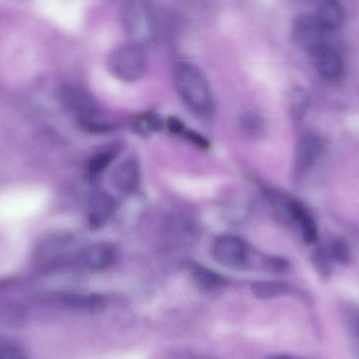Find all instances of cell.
Here are the masks:
<instances>
[{
    "label": "cell",
    "instance_id": "cell-8",
    "mask_svg": "<svg viewBox=\"0 0 359 359\" xmlns=\"http://www.w3.org/2000/svg\"><path fill=\"white\" fill-rule=\"evenodd\" d=\"M116 259V251L110 245L96 243L85 248L79 255L78 261L90 271H101L111 266Z\"/></svg>",
    "mask_w": 359,
    "mask_h": 359
},
{
    "label": "cell",
    "instance_id": "cell-11",
    "mask_svg": "<svg viewBox=\"0 0 359 359\" xmlns=\"http://www.w3.org/2000/svg\"><path fill=\"white\" fill-rule=\"evenodd\" d=\"M140 180V172L138 163L131 158L118 164L111 175L113 186L123 193L134 191L138 187Z\"/></svg>",
    "mask_w": 359,
    "mask_h": 359
},
{
    "label": "cell",
    "instance_id": "cell-24",
    "mask_svg": "<svg viewBox=\"0 0 359 359\" xmlns=\"http://www.w3.org/2000/svg\"><path fill=\"white\" fill-rule=\"evenodd\" d=\"M330 253L331 257L341 264H346L349 261V248L344 238H337L333 241Z\"/></svg>",
    "mask_w": 359,
    "mask_h": 359
},
{
    "label": "cell",
    "instance_id": "cell-5",
    "mask_svg": "<svg viewBox=\"0 0 359 359\" xmlns=\"http://www.w3.org/2000/svg\"><path fill=\"white\" fill-rule=\"evenodd\" d=\"M323 32L315 16L301 14L292 25V34L296 43L302 49L316 53L323 47Z\"/></svg>",
    "mask_w": 359,
    "mask_h": 359
},
{
    "label": "cell",
    "instance_id": "cell-29",
    "mask_svg": "<svg viewBox=\"0 0 359 359\" xmlns=\"http://www.w3.org/2000/svg\"><path fill=\"white\" fill-rule=\"evenodd\" d=\"M266 359H303L299 357H297L292 355L288 354H278V355H271Z\"/></svg>",
    "mask_w": 359,
    "mask_h": 359
},
{
    "label": "cell",
    "instance_id": "cell-28",
    "mask_svg": "<svg viewBox=\"0 0 359 359\" xmlns=\"http://www.w3.org/2000/svg\"><path fill=\"white\" fill-rule=\"evenodd\" d=\"M165 126L168 131L173 134H182L186 128L180 119L173 116L167 119Z\"/></svg>",
    "mask_w": 359,
    "mask_h": 359
},
{
    "label": "cell",
    "instance_id": "cell-10",
    "mask_svg": "<svg viewBox=\"0 0 359 359\" xmlns=\"http://www.w3.org/2000/svg\"><path fill=\"white\" fill-rule=\"evenodd\" d=\"M114 198L107 193L97 192L88 201L86 215L88 224L94 228L102 226L115 210Z\"/></svg>",
    "mask_w": 359,
    "mask_h": 359
},
{
    "label": "cell",
    "instance_id": "cell-3",
    "mask_svg": "<svg viewBox=\"0 0 359 359\" xmlns=\"http://www.w3.org/2000/svg\"><path fill=\"white\" fill-rule=\"evenodd\" d=\"M144 46L133 41L116 47L109 55L107 68L114 78L125 82L140 79L147 68Z\"/></svg>",
    "mask_w": 359,
    "mask_h": 359
},
{
    "label": "cell",
    "instance_id": "cell-14",
    "mask_svg": "<svg viewBox=\"0 0 359 359\" xmlns=\"http://www.w3.org/2000/svg\"><path fill=\"white\" fill-rule=\"evenodd\" d=\"M70 238L67 235H56L46 239L36 250L37 261L49 263L57 259L70 243Z\"/></svg>",
    "mask_w": 359,
    "mask_h": 359
},
{
    "label": "cell",
    "instance_id": "cell-4",
    "mask_svg": "<svg viewBox=\"0 0 359 359\" xmlns=\"http://www.w3.org/2000/svg\"><path fill=\"white\" fill-rule=\"evenodd\" d=\"M212 254L217 263L229 269L240 270L248 264V247L241 238L236 236L218 237L213 244Z\"/></svg>",
    "mask_w": 359,
    "mask_h": 359
},
{
    "label": "cell",
    "instance_id": "cell-7",
    "mask_svg": "<svg viewBox=\"0 0 359 359\" xmlns=\"http://www.w3.org/2000/svg\"><path fill=\"white\" fill-rule=\"evenodd\" d=\"M324 147L322 137L314 132L304 133L298 142L295 156V170L302 174L318 161Z\"/></svg>",
    "mask_w": 359,
    "mask_h": 359
},
{
    "label": "cell",
    "instance_id": "cell-1",
    "mask_svg": "<svg viewBox=\"0 0 359 359\" xmlns=\"http://www.w3.org/2000/svg\"><path fill=\"white\" fill-rule=\"evenodd\" d=\"M177 91L186 106L201 116L211 114L213 100L209 86L200 71L188 63L179 64L174 72Z\"/></svg>",
    "mask_w": 359,
    "mask_h": 359
},
{
    "label": "cell",
    "instance_id": "cell-30",
    "mask_svg": "<svg viewBox=\"0 0 359 359\" xmlns=\"http://www.w3.org/2000/svg\"><path fill=\"white\" fill-rule=\"evenodd\" d=\"M354 330H355L357 336L359 337V316H358V318H356V320L355 322Z\"/></svg>",
    "mask_w": 359,
    "mask_h": 359
},
{
    "label": "cell",
    "instance_id": "cell-12",
    "mask_svg": "<svg viewBox=\"0 0 359 359\" xmlns=\"http://www.w3.org/2000/svg\"><path fill=\"white\" fill-rule=\"evenodd\" d=\"M315 17L323 32H332L341 27L344 11L337 1L325 0L319 4Z\"/></svg>",
    "mask_w": 359,
    "mask_h": 359
},
{
    "label": "cell",
    "instance_id": "cell-9",
    "mask_svg": "<svg viewBox=\"0 0 359 359\" xmlns=\"http://www.w3.org/2000/svg\"><path fill=\"white\" fill-rule=\"evenodd\" d=\"M316 66L320 77L327 82H337L342 76L344 69V60L336 50L322 47L315 53Z\"/></svg>",
    "mask_w": 359,
    "mask_h": 359
},
{
    "label": "cell",
    "instance_id": "cell-21",
    "mask_svg": "<svg viewBox=\"0 0 359 359\" xmlns=\"http://www.w3.org/2000/svg\"><path fill=\"white\" fill-rule=\"evenodd\" d=\"M116 151L114 149H107L99 151L88 161L86 170L92 175H97L103 172L115 158Z\"/></svg>",
    "mask_w": 359,
    "mask_h": 359
},
{
    "label": "cell",
    "instance_id": "cell-20",
    "mask_svg": "<svg viewBox=\"0 0 359 359\" xmlns=\"http://www.w3.org/2000/svg\"><path fill=\"white\" fill-rule=\"evenodd\" d=\"M163 120L154 112H147L139 116L134 123V130L140 135L157 132L163 128Z\"/></svg>",
    "mask_w": 359,
    "mask_h": 359
},
{
    "label": "cell",
    "instance_id": "cell-27",
    "mask_svg": "<svg viewBox=\"0 0 359 359\" xmlns=\"http://www.w3.org/2000/svg\"><path fill=\"white\" fill-rule=\"evenodd\" d=\"M182 134L186 139L198 147L206 149L210 145L208 140L205 137L195 131L185 128Z\"/></svg>",
    "mask_w": 359,
    "mask_h": 359
},
{
    "label": "cell",
    "instance_id": "cell-18",
    "mask_svg": "<svg viewBox=\"0 0 359 359\" xmlns=\"http://www.w3.org/2000/svg\"><path fill=\"white\" fill-rule=\"evenodd\" d=\"M240 126L243 132L251 136H257L264 132L265 121L255 111L248 110L240 116Z\"/></svg>",
    "mask_w": 359,
    "mask_h": 359
},
{
    "label": "cell",
    "instance_id": "cell-6",
    "mask_svg": "<svg viewBox=\"0 0 359 359\" xmlns=\"http://www.w3.org/2000/svg\"><path fill=\"white\" fill-rule=\"evenodd\" d=\"M58 96L62 105L79 115V118L93 116L98 114L97 102L83 88L67 85L62 87Z\"/></svg>",
    "mask_w": 359,
    "mask_h": 359
},
{
    "label": "cell",
    "instance_id": "cell-17",
    "mask_svg": "<svg viewBox=\"0 0 359 359\" xmlns=\"http://www.w3.org/2000/svg\"><path fill=\"white\" fill-rule=\"evenodd\" d=\"M192 273L196 285L203 290L215 289L222 282V277L217 272L203 266L194 267Z\"/></svg>",
    "mask_w": 359,
    "mask_h": 359
},
{
    "label": "cell",
    "instance_id": "cell-15",
    "mask_svg": "<svg viewBox=\"0 0 359 359\" xmlns=\"http://www.w3.org/2000/svg\"><path fill=\"white\" fill-rule=\"evenodd\" d=\"M253 294L260 299H270L284 295L288 292L289 285L282 281L262 280L252 284Z\"/></svg>",
    "mask_w": 359,
    "mask_h": 359
},
{
    "label": "cell",
    "instance_id": "cell-19",
    "mask_svg": "<svg viewBox=\"0 0 359 359\" xmlns=\"http://www.w3.org/2000/svg\"><path fill=\"white\" fill-rule=\"evenodd\" d=\"M331 255L324 246L315 248L311 253V262L319 277L327 280L331 274Z\"/></svg>",
    "mask_w": 359,
    "mask_h": 359
},
{
    "label": "cell",
    "instance_id": "cell-23",
    "mask_svg": "<svg viewBox=\"0 0 359 359\" xmlns=\"http://www.w3.org/2000/svg\"><path fill=\"white\" fill-rule=\"evenodd\" d=\"M297 224L300 226L304 242L309 245L315 243L318 239V228L309 213H306Z\"/></svg>",
    "mask_w": 359,
    "mask_h": 359
},
{
    "label": "cell",
    "instance_id": "cell-22",
    "mask_svg": "<svg viewBox=\"0 0 359 359\" xmlns=\"http://www.w3.org/2000/svg\"><path fill=\"white\" fill-rule=\"evenodd\" d=\"M79 126L84 131L92 134H104L116 129V124L97 118V115L79 118Z\"/></svg>",
    "mask_w": 359,
    "mask_h": 359
},
{
    "label": "cell",
    "instance_id": "cell-13",
    "mask_svg": "<svg viewBox=\"0 0 359 359\" xmlns=\"http://www.w3.org/2000/svg\"><path fill=\"white\" fill-rule=\"evenodd\" d=\"M62 300L68 308L80 312H97L105 306V299L97 294H67Z\"/></svg>",
    "mask_w": 359,
    "mask_h": 359
},
{
    "label": "cell",
    "instance_id": "cell-2",
    "mask_svg": "<svg viewBox=\"0 0 359 359\" xmlns=\"http://www.w3.org/2000/svg\"><path fill=\"white\" fill-rule=\"evenodd\" d=\"M121 18L126 32L131 41L144 46L155 40L157 34L156 17L148 1H126L122 6Z\"/></svg>",
    "mask_w": 359,
    "mask_h": 359
},
{
    "label": "cell",
    "instance_id": "cell-16",
    "mask_svg": "<svg viewBox=\"0 0 359 359\" xmlns=\"http://www.w3.org/2000/svg\"><path fill=\"white\" fill-rule=\"evenodd\" d=\"M310 99L307 92L301 87H294L289 93L288 104L292 116L302 119L307 111Z\"/></svg>",
    "mask_w": 359,
    "mask_h": 359
},
{
    "label": "cell",
    "instance_id": "cell-25",
    "mask_svg": "<svg viewBox=\"0 0 359 359\" xmlns=\"http://www.w3.org/2000/svg\"><path fill=\"white\" fill-rule=\"evenodd\" d=\"M0 359H27L23 351L15 344L5 342L1 344Z\"/></svg>",
    "mask_w": 359,
    "mask_h": 359
},
{
    "label": "cell",
    "instance_id": "cell-26",
    "mask_svg": "<svg viewBox=\"0 0 359 359\" xmlns=\"http://www.w3.org/2000/svg\"><path fill=\"white\" fill-rule=\"evenodd\" d=\"M264 266L269 271L283 273L288 269L290 264L287 260L283 257L271 256L265 259Z\"/></svg>",
    "mask_w": 359,
    "mask_h": 359
}]
</instances>
